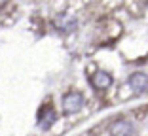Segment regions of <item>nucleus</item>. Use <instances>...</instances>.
I'll list each match as a JSON object with an SVG mask.
<instances>
[{"label": "nucleus", "instance_id": "nucleus-3", "mask_svg": "<svg viewBox=\"0 0 148 136\" xmlns=\"http://www.w3.org/2000/svg\"><path fill=\"white\" fill-rule=\"evenodd\" d=\"M91 83H93V87H95V89L103 91V89H106V87L112 85V76H110L108 72L99 70V72H95V74L91 76Z\"/></svg>", "mask_w": 148, "mask_h": 136}, {"label": "nucleus", "instance_id": "nucleus-1", "mask_svg": "<svg viewBox=\"0 0 148 136\" xmlns=\"http://www.w3.org/2000/svg\"><path fill=\"white\" fill-rule=\"evenodd\" d=\"M84 106V97L80 95V93H69V95H65V98H63V112H65L66 115H72L76 114V112H80V108Z\"/></svg>", "mask_w": 148, "mask_h": 136}, {"label": "nucleus", "instance_id": "nucleus-4", "mask_svg": "<svg viewBox=\"0 0 148 136\" xmlns=\"http://www.w3.org/2000/svg\"><path fill=\"white\" fill-rule=\"evenodd\" d=\"M55 25H57V28H61V30H65V32H70V30H74L76 28V19L74 17H70V15H59V17L55 19Z\"/></svg>", "mask_w": 148, "mask_h": 136}, {"label": "nucleus", "instance_id": "nucleus-2", "mask_svg": "<svg viewBox=\"0 0 148 136\" xmlns=\"http://www.w3.org/2000/svg\"><path fill=\"white\" fill-rule=\"evenodd\" d=\"M129 87L133 89L135 95L148 93V76L144 74V72H135V74L129 78Z\"/></svg>", "mask_w": 148, "mask_h": 136}, {"label": "nucleus", "instance_id": "nucleus-6", "mask_svg": "<svg viewBox=\"0 0 148 136\" xmlns=\"http://www.w3.org/2000/svg\"><path fill=\"white\" fill-rule=\"evenodd\" d=\"M53 121H55V115H53V114H49V115H48V121H46V123H42V127H44V129H49Z\"/></svg>", "mask_w": 148, "mask_h": 136}, {"label": "nucleus", "instance_id": "nucleus-5", "mask_svg": "<svg viewBox=\"0 0 148 136\" xmlns=\"http://www.w3.org/2000/svg\"><path fill=\"white\" fill-rule=\"evenodd\" d=\"M110 132H112V136H131L133 127H131V123H127V121H118V123L112 125Z\"/></svg>", "mask_w": 148, "mask_h": 136}, {"label": "nucleus", "instance_id": "nucleus-7", "mask_svg": "<svg viewBox=\"0 0 148 136\" xmlns=\"http://www.w3.org/2000/svg\"><path fill=\"white\" fill-rule=\"evenodd\" d=\"M6 4H8V0H0V8H4Z\"/></svg>", "mask_w": 148, "mask_h": 136}]
</instances>
